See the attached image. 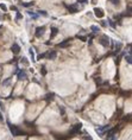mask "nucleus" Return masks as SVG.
<instances>
[{"mask_svg":"<svg viewBox=\"0 0 132 140\" xmlns=\"http://www.w3.org/2000/svg\"><path fill=\"white\" fill-rule=\"evenodd\" d=\"M57 33H58V28H51V36H50V39H53V38L55 37Z\"/></svg>","mask_w":132,"mask_h":140,"instance_id":"13","label":"nucleus"},{"mask_svg":"<svg viewBox=\"0 0 132 140\" xmlns=\"http://www.w3.org/2000/svg\"><path fill=\"white\" fill-rule=\"evenodd\" d=\"M95 1H97V0H92V4H95Z\"/></svg>","mask_w":132,"mask_h":140,"instance_id":"28","label":"nucleus"},{"mask_svg":"<svg viewBox=\"0 0 132 140\" xmlns=\"http://www.w3.org/2000/svg\"><path fill=\"white\" fill-rule=\"evenodd\" d=\"M79 2H81V4H88V1L87 0H77Z\"/></svg>","mask_w":132,"mask_h":140,"instance_id":"27","label":"nucleus"},{"mask_svg":"<svg viewBox=\"0 0 132 140\" xmlns=\"http://www.w3.org/2000/svg\"><path fill=\"white\" fill-rule=\"evenodd\" d=\"M11 50H12V52H13V54H19V51H20V47L18 45L17 43H14V44L12 45V47H11Z\"/></svg>","mask_w":132,"mask_h":140,"instance_id":"8","label":"nucleus"},{"mask_svg":"<svg viewBox=\"0 0 132 140\" xmlns=\"http://www.w3.org/2000/svg\"><path fill=\"white\" fill-rule=\"evenodd\" d=\"M9 127H10V130H11V132H12V134H13V135H16V137H17V135H22V134H23V132L20 131L18 127H16L14 125L9 123Z\"/></svg>","mask_w":132,"mask_h":140,"instance_id":"2","label":"nucleus"},{"mask_svg":"<svg viewBox=\"0 0 132 140\" xmlns=\"http://www.w3.org/2000/svg\"><path fill=\"white\" fill-rule=\"evenodd\" d=\"M29 52H30V56H31V59H32V61L35 62L36 59H35V54H33V49H30V50H29Z\"/></svg>","mask_w":132,"mask_h":140,"instance_id":"16","label":"nucleus"},{"mask_svg":"<svg viewBox=\"0 0 132 140\" xmlns=\"http://www.w3.org/2000/svg\"><path fill=\"white\" fill-rule=\"evenodd\" d=\"M11 81H12L11 78H7V80H5V81L2 82V84H4V85H7V84H10V83H11Z\"/></svg>","mask_w":132,"mask_h":140,"instance_id":"21","label":"nucleus"},{"mask_svg":"<svg viewBox=\"0 0 132 140\" xmlns=\"http://www.w3.org/2000/svg\"><path fill=\"white\" fill-rule=\"evenodd\" d=\"M110 40H111V39L107 37L106 35H104V36H101V37H100V40H99V43H100V44H101V45H102L104 47H107L108 45H110Z\"/></svg>","mask_w":132,"mask_h":140,"instance_id":"3","label":"nucleus"},{"mask_svg":"<svg viewBox=\"0 0 132 140\" xmlns=\"http://www.w3.org/2000/svg\"><path fill=\"white\" fill-rule=\"evenodd\" d=\"M108 25H110V26H111L112 28H115V24H114V21H113L112 19H108Z\"/></svg>","mask_w":132,"mask_h":140,"instance_id":"18","label":"nucleus"},{"mask_svg":"<svg viewBox=\"0 0 132 140\" xmlns=\"http://www.w3.org/2000/svg\"><path fill=\"white\" fill-rule=\"evenodd\" d=\"M16 74H17L18 80H25V78H26V73H25L24 70H17Z\"/></svg>","mask_w":132,"mask_h":140,"instance_id":"6","label":"nucleus"},{"mask_svg":"<svg viewBox=\"0 0 132 140\" xmlns=\"http://www.w3.org/2000/svg\"><path fill=\"white\" fill-rule=\"evenodd\" d=\"M125 59L129 64H132V54H126L125 55Z\"/></svg>","mask_w":132,"mask_h":140,"instance_id":"12","label":"nucleus"},{"mask_svg":"<svg viewBox=\"0 0 132 140\" xmlns=\"http://www.w3.org/2000/svg\"><path fill=\"white\" fill-rule=\"evenodd\" d=\"M121 47H123V44H121V43H120V42H117V43H115V52H119V51H120V50H121Z\"/></svg>","mask_w":132,"mask_h":140,"instance_id":"14","label":"nucleus"},{"mask_svg":"<svg viewBox=\"0 0 132 140\" xmlns=\"http://www.w3.org/2000/svg\"><path fill=\"white\" fill-rule=\"evenodd\" d=\"M119 1H120V0H111V2H112L113 5H119Z\"/></svg>","mask_w":132,"mask_h":140,"instance_id":"24","label":"nucleus"},{"mask_svg":"<svg viewBox=\"0 0 132 140\" xmlns=\"http://www.w3.org/2000/svg\"><path fill=\"white\" fill-rule=\"evenodd\" d=\"M83 140H93V139H92V137H90V135L88 134V135H86V137L83 138Z\"/></svg>","mask_w":132,"mask_h":140,"instance_id":"26","label":"nucleus"},{"mask_svg":"<svg viewBox=\"0 0 132 140\" xmlns=\"http://www.w3.org/2000/svg\"><path fill=\"white\" fill-rule=\"evenodd\" d=\"M1 18H2V17H1V14H0V19H1Z\"/></svg>","mask_w":132,"mask_h":140,"instance_id":"29","label":"nucleus"},{"mask_svg":"<svg viewBox=\"0 0 132 140\" xmlns=\"http://www.w3.org/2000/svg\"><path fill=\"white\" fill-rule=\"evenodd\" d=\"M0 9H2V11H7V6L5 4H0Z\"/></svg>","mask_w":132,"mask_h":140,"instance_id":"20","label":"nucleus"},{"mask_svg":"<svg viewBox=\"0 0 132 140\" xmlns=\"http://www.w3.org/2000/svg\"><path fill=\"white\" fill-rule=\"evenodd\" d=\"M67 9L70 13H76L79 9H77V6L76 5H67Z\"/></svg>","mask_w":132,"mask_h":140,"instance_id":"7","label":"nucleus"},{"mask_svg":"<svg viewBox=\"0 0 132 140\" xmlns=\"http://www.w3.org/2000/svg\"><path fill=\"white\" fill-rule=\"evenodd\" d=\"M77 38L81 39V40H83V42H86V40H87V37H86V36H77Z\"/></svg>","mask_w":132,"mask_h":140,"instance_id":"22","label":"nucleus"},{"mask_svg":"<svg viewBox=\"0 0 132 140\" xmlns=\"http://www.w3.org/2000/svg\"><path fill=\"white\" fill-rule=\"evenodd\" d=\"M93 12H94V14H95V17H97V18H102V17L105 16V13H104V9H100V7H94Z\"/></svg>","mask_w":132,"mask_h":140,"instance_id":"5","label":"nucleus"},{"mask_svg":"<svg viewBox=\"0 0 132 140\" xmlns=\"http://www.w3.org/2000/svg\"><path fill=\"white\" fill-rule=\"evenodd\" d=\"M27 14L31 17L32 19H38V13H35V12H32V11H27Z\"/></svg>","mask_w":132,"mask_h":140,"instance_id":"11","label":"nucleus"},{"mask_svg":"<svg viewBox=\"0 0 132 140\" xmlns=\"http://www.w3.org/2000/svg\"><path fill=\"white\" fill-rule=\"evenodd\" d=\"M90 30H92L94 33H99V31H100V28H98V26H95V25H92V26H90Z\"/></svg>","mask_w":132,"mask_h":140,"instance_id":"15","label":"nucleus"},{"mask_svg":"<svg viewBox=\"0 0 132 140\" xmlns=\"http://www.w3.org/2000/svg\"><path fill=\"white\" fill-rule=\"evenodd\" d=\"M20 19H23V16H22V14H20V13L17 11V14H16V20H20Z\"/></svg>","mask_w":132,"mask_h":140,"instance_id":"19","label":"nucleus"},{"mask_svg":"<svg viewBox=\"0 0 132 140\" xmlns=\"http://www.w3.org/2000/svg\"><path fill=\"white\" fill-rule=\"evenodd\" d=\"M45 33V28L44 26H39V28H36V32H35V36L37 38H41L43 37V35Z\"/></svg>","mask_w":132,"mask_h":140,"instance_id":"4","label":"nucleus"},{"mask_svg":"<svg viewBox=\"0 0 132 140\" xmlns=\"http://www.w3.org/2000/svg\"><path fill=\"white\" fill-rule=\"evenodd\" d=\"M110 128H111V126H110V125H106V126H102V127H97V128H95V132H97L100 137H105V132H107Z\"/></svg>","mask_w":132,"mask_h":140,"instance_id":"1","label":"nucleus"},{"mask_svg":"<svg viewBox=\"0 0 132 140\" xmlns=\"http://www.w3.org/2000/svg\"><path fill=\"white\" fill-rule=\"evenodd\" d=\"M56 56H57V52H56L55 50L50 51L49 54H46V57H48L49 59H55V58H56Z\"/></svg>","mask_w":132,"mask_h":140,"instance_id":"9","label":"nucleus"},{"mask_svg":"<svg viewBox=\"0 0 132 140\" xmlns=\"http://www.w3.org/2000/svg\"><path fill=\"white\" fill-rule=\"evenodd\" d=\"M100 25H101V26H104V28H106V26H107V23H105L104 20H101V21H100Z\"/></svg>","mask_w":132,"mask_h":140,"instance_id":"25","label":"nucleus"},{"mask_svg":"<svg viewBox=\"0 0 132 140\" xmlns=\"http://www.w3.org/2000/svg\"><path fill=\"white\" fill-rule=\"evenodd\" d=\"M33 5V2H26V4H23V6H25V7H29V6H32Z\"/></svg>","mask_w":132,"mask_h":140,"instance_id":"23","label":"nucleus"},{"mask_svg":"<svg viewBox=\"0 0 132 140\" xmlns=\"http://www.w3.org/2000/svg\"><path fill=\"white\" fill-rule=\"evenodd\" d=\"M37 13H38V16H43V17H48V13H46L45 11H38Z\"/></svg>","mask_w":132,"mask_h":140,"instance_id":"17","label":"nucleus"},{"mask_svg":"<svg viewBox=\"0 0 132 140\" xmlns=\"http://www.w3.org/2000/svg\"><path fill=\"white\" fill-rule=\"evenodd\" d=\"M69 44H70V39H66L64 42H62V43L58 44V47H67Z\"/></svg>","mask_w":132,"mask_h":140,"instance_id":"10","label":"nucleus"}]
</instances>
